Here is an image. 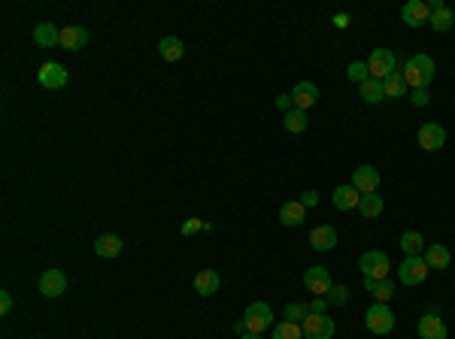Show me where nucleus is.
Masks as SVG:
<instances>
[{"label": "nucleus", "mask_w": 455, "mask_h": 339, "mask_svg": "<svg viewBox=\"0 0 455 339\" xmlns=\"http://www.w3.org/2000/svg\"><path fill=\"white\" fill-rule=\"evenodd\" d=\"M400 76L407 79V85L410 88H428L431 85V79H434V61H431V55H413L407 64H404V70H400Z\"/></svg>", "instance_id": "1"}, {"label": "nucleus", "mask_w": 455, "mask_h": 339, "mask_svg": "<svg viewBox=\"0 0 455 339\" xmlns=\"http://www.w3.org/2000/svg\"><path fill=\"white\" fill-rule=\"evenodd\" d=\"M364 324H368L370 333L386 336V333L395 331V312L388 309V303H373L368 312H364Z\"/></svg>", "instance_id": "2"}, {"label": "nucleus", "mask_w": 455, "mask_h": 339, "mask_svg": "<svg viewBox=\"0 0 455 339\" xmlns=\"http://www.w3.org/2000/svg\"><path fill=\"white\" fill-rule=\"evenodd\" d=\"M388 254L386 252H364L358 258V270L364 279H388Z\"/></svg>", "instance_id": "3"}, {"label": "nucleus", "mask_w": 455, "mask_h": 339, "mask_svg": "<svg viewBox=\"0 0 455 339\" xmlns=\"http://www.w3.org/2000/svg\"><path fill=\"white\" fill-rule=\"evenodd\" d=\"M243 322H246V331L261 336L267 327H273V309L267 303H252V306H246Z\"/></svg>", "instance_id": "4"}, {"label": "nucleus", "mask_w": 455, "mask_h": 339, "mask_svg": "<svg viewBox=\"0 0 455 339\" xmlns=\"http://www.w3.org/2000/svg\"><path fill=\"white\" fill-rule=\"evenodd\" d=\"M368 70H370V79L386 82L395 73V55H391V49H373L368 58Z\"/></svg>", "instance_id": "5"}, {"label": "nucleus", "mask_w": 455, "mask_h": 339, "mask_svg": "<svg viewBox=\"0 0 455 339\" xmlns=\"http://www.w3.org/2000/svg\"><path fill=\"white\" fill-rule=\"evenodd\" d=\"M398 279L404 285H422L428 279V264L425 258H404V264L398 267Z\"/></svg>", "instance_id": "6"}, {"label": "nucleus", "mask_w": 455, "mask_h": 339, "mask_svg": "<svg viewBox=\"0 0 455 339\" xmlns=\"http://www.w3.org/2000/svg\"><path fill=\"white\" fill-rule=\"evenodd\" d=\"M304 339H334V318L331 315H307L304 318Z\"/></svg>", "instance_id": "7"}, {"label": "nucleus", "mask_w": 455, "mask_h": 339, "mask_svg": "<svg viewBox=\"0 0 455 339\" xmlns=\"http://www.w3.org/2000/svg\"><path fill=\"white\" fill-rule=\"evenodd\" d=\"M36 79H40V85H43V88L58 91V88L67 85V70H64L58 61H46L43 67H40V73H36Z\"/></svg>", "instance_id": "8"}, {"label": "nucleus", "mask_w": 455, "mask_h": 339, "mask_svg": "<svg viewBox=\"0 0 455 339\" xmlns=\"http://www.w3.org/2000/svg\"><path fill=\"white\" fill-rule=\"evenodd\" d=\"M379 182H382L379 170H377V167H370V164H361V167L352 173V185L358 188L361 194H377Z\"/></svg>", "instance_id": "9"}, {"label": "nucleus", "mask_w": 455, "mask_h": 339, "mask_svg": "<svg viewBox=\"0 0 455 339\" xmlns=\"http://www.w3.org/2000/svg\"><path fill=\"white\" fill-rule=\"evenodd\" d=\"M304 285L309 288V294L328 297V291H331V273H328L325 267H309L304 273Z\"/></svg>", "instance_id": "10"}, {"label": "nucleus", "mask_w": 455, "mask_h": 339, "mask_svg": "<svg viewBox=\"0 0 455 339\" xmlns=\"http://www.w3.org/2000/svg\"><path fill=\"white\" fill-rule=\"evenodd\" d=\"M400 18H404V24H410V27H422L431 22V6H428L425 0H410V3L400 9Z\"/></svg>", "instance_id": "11"}, {"label": "nucleus", "mask_w": 455, "mask_h": 339, "mask_svg": "<svg viewBox=\"0 0 455 339\" xmlns=\"http://www.w3.org/2000/svg\"><path fill=\"white\" fill-rule=\"evenodd\" d=\"M443 143H446V131L440 124H434V122H428L419 127V145H422L425 152H437V149H443Z\"/></svg>", "instance_id": "12"}, {"label": "nucleus", "mask_w": 455, "mask_h": 339, "mask_svg": "<svg viewBox=\"0 0 455 339\" xmlns=\"http://www.w3.org/2000/svg\"><path fill=\"white\" fill-rule=\"evenodd\" d=\"M40 291H43V297H61L64 291H67V276L55 267L46 270L40 276Z\"/></svg>", "instance_id": "13"}, {"label": "nucleus", "mask_w": 455, "mask_h": 339, "mask_svg": "<svg viewBox=\"0 0 455 339\" xmlns=\"http://www.w3.org/2000/svg\"><path fill=\"white\" fill-rule=\"evenodd\" d=\"M428 6H431V27H434L437 34H446L455 24V13L443 3V0H431Z\"/></svg>", "instance_id": "14"}, {"label": "nucleus", "mask_w": 455, "mask_h": 339, "mask_svg": "<svg viewBox=\"0 0 455 339\" xmlns=\"http://www.w3.org/2000/svg\"><path fill=\"white\" fill-rule=\"evenodd\" d=\"M309 245H313L316 252H331L337 245V231L331 224H318L309 231Z\"/></svg>", "instance_id": "15"}, {"label": "nucleus", "mask_w": 455, "mask_h": 339, "mask_svg": "<svg viewBox=\"0 0 455 339\" xmlns=\"http://www.w3.org/2000/svg\"><path fill=\"white\" fill-rule=\"evenodd\" d=\"M358 203H361V191L355 185H340L334 191V206L340 212H352V209H358Z\"/></svg>", "instance_id": "16"}, {"label": "nucleus", "mask_w": 455, "mask_h": 339, "mask_svg": "<svg viewBox=\"0 0 455 339\" xmlns=\"http://www.w3.org/2000/svg\"><path fill=\"white\" fill-rule=\"evenodd\" d=\"M419 339H446V324L440 322V315L428 312L419 318Z\"/></svg>", "instance_id": "17"}, {"label": "nucleus", "mask_w": 455, "mask_h": 339, "mask_svg": "<svg viewBox=\"0 0 455 339\" xmlns=\"http://www.w3.org/2000/svg\"><path fill=\"white\" fill-rule=\"evenodd\" d=\"M85 43H88V31L85 27H79V24H67L61 31V45L67 52H79V49H85Z\"/></svg>", "instance_id": "18"}, {"label": "nucleus", "mask_w": 455, "mask_h": 339, "mask_svg": "<svg viewBox=\"0 0 455 339\" xmlns=\"http://www.w3.org/2000/svg\"><path fill=\"white\" fill-rule=\"evenodd\" d=\"M425 264H428V270H449L452 254H449V249H446V245L431 243L425 249Z\"/></svg>", "instance_id": "19"}, {"label": "nucleus", "mask_w": 455, "mask_h": 339, "mask_svg": "<svg viewBox=\"0 0 455 339\" xmlns=\"http://www.w3.org/2000/svg\"><path fill=\"white\" fill-rule=\"evenodd\" d=\"M291 100H295V109H307L309 106H316V100H318V88L313 85V82H298L295 91H291Z\"/></svg>", "instance_id": "20"}, {"label": "nucleus", "mask_w": 455, "mask_h": 339, "mask_svg": "<svg viewBox=\"0 0 455 339\" xmlns=\"http://www.w3.org/2000/svg\"><path fill=\"white\" fill-rule=\"evenodd\" d=\"M307 218V206L300 203V200H288V203H282L279 209V222L286 227H300Z\"/></svg>", "instance_id": "21"}, {"label": "nucleus", "mask_w": 455, "mask_h": 339, "mask_svg": "<svg viewBox=\"0 0 455 339\" xmlns=\"http://www.w3.org/2000/svg\"><path fill=\"white\" fill-rule=\"evenodd\" d=\"M218 285H222V279H218L216 270H200L195 276V291L200 297H213L218 291Z\"/></svg>", "instance_id": "22"}, {"label": "nucleus", "mask_w": 455, "mask_h": 339, "mask_svg": "<svg viewBox=\"0 0 455 339\" xmlns=\"http://www.w3.org/2000/svg\"><path fill=\"white\" fill-rule=\"evenodd\" d=\"M364 288L370 291V297L377 303H388L395 297V282H388V279H364Z\"/></svg>", "instance_id": "23"}, {"label": "nucleus", "mask_w": 455, "mask_h": 339, "mask_svg": "<svg viewBox=\"0 0 455 339\" xmlns=\"http://www.w3.org/2000/svg\"><path fill=\"white\" fill-rule=\"evenodd\" d=\"M34 43H36V45H43V49L61 45V31H58L55 24L43 22V24H36V27H34Z\"/></svg>", "instance_id": "24"}, {"label": "nucleus", "mask_w": 455, "mask_h": 339, "mask_svg": "<svg viewBox=\"0 0 455 339\" xmlns=\"http://www.w3.org/2000/svg\"><path fill=\"white\" fill-rule=\"evenodd\" d=\"M158 52H161V58L164 61H170V64H176L182 55H186V45H182L179 36H164V40L158 43Z\"/></svg>", "instance_id": "25"}, {"label": "nucleus", "mask_w": 455, "mask_h": 339, "mask_svg": "<svg viewBox=\"0 0 455 339\" xmlns=\"http://www.w3.org/2000/svg\"><path fill=\"white\" fill-rule=\"evenodd\" d=\"M400 249L407 252V258H419L425 252V240L419 231H404L400 233Z\"/></svg>", "instance_id": "26"}, {"label": "nucleus", "mask_w": 455, "mask_h": 339, "mask_svg": "<svg viewBox=\"0 0 455 339\" xmlns=\"http://www.w3.org/2000/svg\"><path fill=\"white\" fill-rule=\"evenodd\" d=\"M94 252L100 254V258H115L118 252H122V240H118L115 233H104L94 240Z\"/></svg>", "instance_id": "27"}, {"label": "nucleus", "mask_w": 455, "mask_h": 339, "mask_svg": "<svg viewBox=\"0 0 455 339\" xmlns=\"http://www.w3.org/2000/svg\"><path fill=\"white\" fill-rule=\"evenodd\" d=\"M309 124V118L304 109H291V113H286V118H282V127H286L288 134H304Z\"/></svg>", "instance_id": "28"}, {"label": "nucleus", "mask_w": 455, "mask_h": 339, "mask_svg": "<svg viewBox=\"0 0 455 339\" xmlns=\"http://www.w3.org/2000/svg\"><path fill=\"white\" fill-rule=\"evenodd\" d=\"M358 212H361V218H379L382 215V197L379 194H361Z\"/></svg>", "instance_id": "29"}, {"label": "nucleus", "mask_w": 455, "mask_h": 339, "mask_svg": "<svg viewBox=\"0 0 455 339\" xmlns=\"http://www.w3.org/2000/svg\"><path fill=\"white\" fill-rule=\"evenodd\" d=\"M382 88H386V97H407V88H410V85H407V79L395 70L386 82H382Z\"/></svg>", "instance_id": "30"}, {"label": "nucleus", "mask_w": 455, "mask_h": 339, "mask_svg": "<svg viewBox=\"0 0 455 339\" xmlns=\"http://www.w3.org/2000/svg\"><path fill=\"white\" fill-rule=\"evenodd\" d=\"M361 97L368 100V103H379L382 97H386V88H382V82L379 79H368V82H361Z\"/></svg>", "instance_id": "31"}, {"label": "nucleus", "mask_w": 455, "mask_h": 339, "mask_svg": "<svg viewBox=\"0 0 455 339\" xmlns=\"http://www.w3.org/2000/svg\"><path fill=\"white\" fill-rule=\"evenodd\" d=\"M273 339H304V327L295 324V322L273 324Z\"/></svg>", "instance_id": "32"}, {"label": "nucleus", "mask_w": 455, "mask_h": 339, "mask_svg": "<svg viewBox=\"0 0 455 339\" xmlns=\"http://www.w3.org/2000/svg\"><path fill=\"white\" fill-rule=\"evenodd\" d=\"M346 76H349L352 82H368L370 79V70H368V61H352L349 64V70H346Z\"/></svg>", "instance_id": "33"}, {"label": "nucleus", "mask_w": 455, "mask_h": 339, "mask_svg": "<svg viewBox=\"0 0 455 339\" xmlns=\"http://www.w3.org/2000/svg\"><path fill=\"white\" fill-rule=\"evenodd\" d=\"M309 315V306H304V303H288L286 306V322H300V318H307Z\"/></svg>", "instance_id": "34"}, {"label": "nucleus", "mask_w": 455, "mask_h": 339, "mask_svg": "<svg viewBox=\"0 0 455 339\" xmlns=\"http://www.w3.org/2000/svg\"><path fill=\"white\" fill-rule=\"evenodd\" d=\"M328 300H331V303H346V300H349V288H343V285H337V288H331L328 291Z\"/></svg>", "instance_id": "35"}, {"label": "nucleus", "mask_w": 455, "mask_h": 339, "mask_svg": "<svg viewBox=\"0 0 455 339\" xmlns=\"http://www.w3.org/2000/svg\"><path fill=\"white\" fill-rule=\"evenodd\" d=\"M197 231H209V224L197 222V218H188V222L182 224V236H191V233H197Z\"/></svg>", "instance_id": "36"}, {"label": "nucleus", "mask_w": 455, "mask_h": 339, "mask_svg": "<svg viewBox=\"0 0 455 339\" xmlns=\"http://www.w3.org/2000/svg\"><path fill=\"white\" fill-rule=\"evenodd\" d=\"M276 106L282 109V113H291V109H295V100H291V94H279L276 97Z\"/></svg>", "instance_id": "37"}, {"label": "nucleus", "mask_w": 455, "mask_h": 339, "mask_svg": "<svg viewBox=\"0 0 455 339\" xmlns=\"http://www.w3.org/2000/svg\"><path fill=\"white\" fill-rule=\"evenodd\" d=\"M413 103L416 106H425L428 103V88H416L413 91Z\"/></svg>", "instance_id": "38"}, {"label": "nucleus", "mask_w": 455, "mask_h": 339, "mask_svg": "<svg viewBox=\"0 0 455 339\" xmlns=\"http://www.w3.org/2000/svg\"><path fill=\"white\" fill-rule=\"evenodd\" d=\"M9 309H13V297H9V291H4V294H0V312L9 315Z\"/></svg>", "instance_id": "39"}, {"label": "nucleus", "mask_w": 455, "mask_h": 339, "mask_svg": "<svg viewBox=\"0 0 455 339\" xmlns=\"http://www.w3.org/2000/svg\"><path fill=\"white\" fill-rule=\"evenodd\" d=\"M300 203H304V206H316L318 194H316V191H304V194H300Z\"/></svg>", "instance_id": "40"}, {"label": "nucleus", "mask_w": 455, "mask_h": 339, "mask_svg": "<svg viewBox=\"0 0 455 339\" xmlns=\"http://www.w3.org/2000/svg\"><path fill=\"white\" fill-rule=\"evenodd\" d=\"M309 315H325V300H322V297H318L316 303L309 306Z\"/></svg>", "instance_id": "41"}, {"label": "nucleus", "mask_w": 455, "mask_h": 339, "mask_svg": "<svg viewBox=\"0 0 455 339\" xmlns=\"http://www.w3.org/2000/svg\"><path fill=\"white\" fill-rule=\"evenodd\" d=\"M240 339H261V336H258V333H243Z\"/></svg>", "instance_id": "42"}]
</instances>
